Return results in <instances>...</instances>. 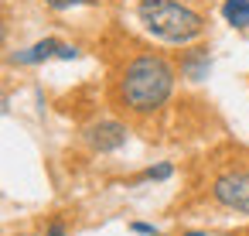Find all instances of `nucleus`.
<instances>
[{
  "label": "nucleus",
  "instance_id": "8",
  "mask_svg": "<svg viewBox=\"0 0 249 236\" xmlns=\"http://www.w3.org/2000/svg\"><path fill=\"white\" fill-rule=\"evenodd\" d=\"M171 175H174V164L171 161H160V164H150L147 171H140L137 181H167Z\"/></svg>",
  "mask_w": 249,
  "mask_h": 236
},
{
  "label": "nucleus",
  "instance_id": "9",
  "mask_svg": "<svg viewBox=\"0 0 249 236\" xmlns=\"http://www.w3.org/2000/svg\"><path fill=\"white\" fill-rule=\"evenodd\" d=\"M48 11H72V7H96L99 0H45Z\"/></svg>",
  "mask_w": 249,
  "mask_h": 236
},
{
  "label": "nucleus",
  "instance_id": "10",
  "mask_svg": "<svg viewBox=\"0 0 249 236\" xmlns=\"http://www.w3.org/2000/svg\"><path fill=\"white\" fill-rule=\"evenodd\" d=\"M130 233H137V236H160V229L150 226V222H130Z\"/></svg>",
  "mask_w": 249,
  "mask_h": 236
},
{
  "label": "nucleus",
  "instance_id": "2",
  "mask_svg": "<svg viewBox=\"0 0 249 236\" xmlns=\"http://www.w3.org/2000/svg\"><path fill=\"white\" fill-rule=\"evenodd\" d=\"M137 18L147 35L167 45H195L205 35V18L181 0H140Z\"/></svg>",
  "mask_w": 249,
  "mask_h": 236
},
{
  "label": "nucleus",
  "instance_id": "14",
  "mask_svg": "<svg viewBox=\"0 0 249 236\" xmlns=\"http://www.w3.org/2000/svg\"><path fill=\"white\" fill-rule=\"evenodd\" d=\"M181 236H208V233H201V229H188V233H181Z\"/></svg>",
  "mask_w": 249,
  "mask_h": 236
},
{
  "label": "nucleus",
  "instance_id": "3",
  "mask_svg": "<svg viewBox=\"0 0 249 236\" xmlns=\"http://www.w3.org/2000/svg\"><path fill=\"white\" fill-rule=\"evenodd\" d=\"M212 198L239 216H249V171H222L212 181Z\"/></svg>",
  "mask_w": 249,
  "mask_h": 236
},
{
  "label": "nucleus",
  "instance_id": "5",
  "mask_svg": "<svg viewBox=\"0 0 249 236\" xmlns=\"http://www.w3.org/2000/svg\"><path fill=\"white\" fill-rule=\"evenodd\" d=\"M58 48H62L58 38H41V41H35L31 48L14 52V55H11V65H41V62H48V59H58Z\"/></svg>",
  "mask_w": 249,
  "mask_h": 236
},
{
  "label": "nucleus",
  "instance_id": "7",
  "mask_svg": "<svg viewBox=\"0 0 249 236\" xmlns=\"http://www.w3.org/2000/svg\"><path fill=\"white\" fill-rule=\"evenodd\" d=\"M222 18L232 28L246 31L249 28V0H225V4H222Z\"/></svg>",
  "mask_w": 249,
  "mask_h": 236
},
{
  "label": "nucleus",
  "instance_id": "13",
  "mask_svg": "<svg viewBox=\"0 0 249 236\" xmlns=\"http://www.w3.org/2000/svg\"><path fill=\"white\" fill-rule=\"evenodd\" d=\"M7 106H11V96H7L4 86H0V113H7Z\"/></svg>",
  "mask_w": 249,
  "mask_h": 236
},
{
  "label": "nucleus",
  "instance_id": "1",
  "mask_svg": "<svg viewBox=\"0 0 249 236\" xmlns=\"http://www.w3.org/2000/svg\"><path fill=\"white\" fill-rule=\"evenodd\" d=\"M174 82H178V69L164 55L147 52L123 65L116 82V99L123 110L137 117H150L167 106V99L174 96Z\"/></svg>",
  "mask_w": 249,
  "mask_h": 236
},
{
  "label": "nucleus",
  "instance_id": "12",
  "mask_svg": "<svg viewBox=\"0 0 249 236\" xmlns=\"http://www.w3.org/2000/svg\"><path fill=\"white\" fill-rule=\"evenodd\" d=\"M65 233H69V229H65V222H62V219H52V222H48V233H45V236H65Z\"/></svg>",
  "mask_w": 249,
  "mask_h": 236
},
{
  "label": "nucleus",
  "instance_id": "4",
  "mask_svg": "<svg viewBox=\"0 0 249 236\" xmlns=\"http://www.w3.org/2000/svg\"><path fill=\"white\" fill-rule=\"evenodd\" d=\"M126 140H130V130H126V123H120V120H96V123H89V127L82 130V144H86L89 151H96V154H113V151H120Z\"/></svg>",
  "mask_w": 249,
  "mask_h": 236
},
{
  "label": "nucleus",
  "instance_id": "15",
  "mask_svg": "<svg viewBox=\"0 0 249 236\" xmlns=\"http://www.w3.org/2000/svg\"><path fill=\"white\" fill-rule=\"evenodd\" d=\"M7 41V28H4V21H0V45Z\"/></svg>",
  "mask_w": 249,
  "mask_h": 236
},
{
  "label": "nucleus",
  "instance_id": "11",
  "mask_svg": "<svg viewBox=\"0 0 249 236\" xmlns=\"http://www.w3.org/2000/svg\"><path fill=\"white\" fill-rule=\"evenodd\" d=\"M79 55H82V52H79L75 45H65V41H62V48H58V59H62V62H75Z\"/></svg>",
  "mask_w": 249,
  "mask_h": 236
},
{
  "label": "nucleus",
  "instance_id": "6",
  "mask_svg": "<svg viewBox=\"0 0 249 236\" xmlns=\"http://www.w3.org/2000/svg\"><path fill=\"white\" fill-rule=\"evenodd\" d=\"M212 72V52L208 48H188L181 55V76L188 82H205Z\"/></svg>",
  "mask_w": 249,
  "mask_h": 236
}]
</instances>
